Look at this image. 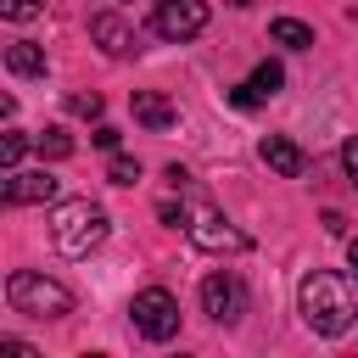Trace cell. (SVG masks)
<instances>
[{"mask_svg":"<svg viewBox=\"0 0 358 358\" xmlns=\"http://www.w3.org/2000/svg\"><path fill=\"white\" fill-rule=\"evenodd\" d=\"M185 235H190L201 252H246V246H252L218 207H190V213H185Z\"/></svg>","mask_w":358,"mask_h":358,"instance_id":"obj_5","label":"cell"},{"mask_svg":"<svg viewBox=\"0 0 358 358\" xmlns=\"http://www.w3.org/2000/svg\"><path fill=\"white\" fill-rule=\"evenodd\" d=\"M106 207H95V201H62L56 213H50V241H56V252L62 257H90L101 241H106Z\"/></svg>","mask_w":358,"mask_h":358,"instance_id":"obj_2","label":"cell"},{"mask_svg":"<svg viewBox=\"0 0 358 358\" xmlns=\"http://www.w3.org/2000/svg\"><path fill=\"white\" fill-rule=\"evenodd\" d=\"M151 28H157L162 39H173V45L196 39V34L207 28V0H157V11H151Z\"/></svg>","mask_w":358,"mask_h":358,"instance_id":"obj_6","label":"cell"},{"mask_svg":"<svg viewBox=\"0 0 358 358\" xmlns=\"http://www.w3.org/2000/svg\"><path fill=\"white\" fill-rule=\"evenodd\" d=\"M341 168H347V179L358 185V134H352V140L341 145Z\"/></svg>","mask_w":358,"mask_h":358,"instance_id":"obj_20","label":"cell"},{"mask_svg":"<svg viewBox=\"0 0 358 358\" xmlns=\"http://www.w3.org/2000/svg\"><path fill=\"white\" fill-rule=\"evenodd\" d=\"M90 39H95L106 56H129V50H134V28H129L117 11H95V17H90Z\"/></svg>","mask_w":358,"mask_h":358,"instance_id":"obj_10","label":"cell"},{"mask_svg":"<svg viewBox=\"0 0 358 358\" xmlns=\"http://www.w3.org/2000/svg\"><path fill=\"white\" fill-rule=\"evenodd\" d=\"M280 84H285V67H280V62H257V73H252V90L268 101V95H280Z\"/></svg>","mask_w":358,"mask_h":358,"instance_id":"obj_15","label":"cell"},{"mask_svg":"<svg viewBox=\"0 0 358 358\" xmlns=\"http://www.w3.org/2000/svg\"><path fill=\"white\" fill-rule=\"evenodd\" d=\"M73 112L78 117H101V95H73Z\"/></svg>","mask_w":358,"mask_h":358,"instance_id":"obj_21","label":"cell"},{"mask_svg":"<svg viewBox=\"0 0 358 358\" xmlns=\"http://www.w3.org/2000/svg\"><path fill=\"white\" fill-rule=\"evenodd\" d=\"M0 352H6V358H34V347H22V341H11V336L0 341Z\"/></svg>","mask_w":358,"mask_h":358,"instance_id":"obj_23","label":"cell"},{"mask_svg":"<svg viewBox=\"0 0 358 358\" xmlns=\"http://www.w3.org/2000/svg\"><path fill=\"white\" fill-rule=\"evenodd\" d=\"M201 313L213 319V324H235L241 313H246V285L235 280V274H207L201 280Z\"/></svg>","mask_w":358,"mask_h":358,"instance_id":"obj_7","label":"cell"},{"mask_svg":"<svg viewBox=\"0 0 358 358\" xmlns=\"http://www.w3.org/2000/svg\"><path fill=\"white\" fill-rule=\"evenodd\" d=\"M129 319H134V330H140L145 341H173V336H179V302H173V291H162V285H145V291L129 302Z\"/></svg>","mask_w":358,"mask_h":358,"instance_id":"obj_4","label":"cell"},{"mask_svg":"<svg viewBox=\"0 0 358 358\" xmlns=\"http://www.w3.org/2000/svg\"><path fill=\"white\" fill-rule=\"evenodd\" d=\"M6 67H11L17 78H45V50H39L34 39H11V45H6Z\"/></svg>","mask_w":358,"mask_h":358,"instance_id":"obj_12","label":"cell"},{"mask_svg":"<svg viewBox=\"0 0 358 358\" xmlns=\"http://www.w3.org/2000/svg\"><path fill=\"white\" fill-rule=\"evenodd\" d=\"M129 112H134V123H145V129H173V123H179V106H173L162 90H134V95H129Z\"/></svg>","mask_w":358,"mask_h":358,"instance_id":"obj_11","label":"cell"},{"mask_svg":"<svg viewBox=\"0 0 358 358\" xmlns=\"http://www.w3.org/2000/svg\"><path fill=\"white\" fill-rule=\"evenodd\" d=\"M229 6H252V0H229Z\"/></svg>","mask_w":358,"mask_h":358,"instance_id":"obj_25","label":"cell"},{"mask_svg":"<svg viewBox=\"0 0 358 358\" xmlns=\"http://www.w3.org/2000/svg\"><path fill=\"white\" fill-rule=\"evenodd\" d=\"M6 302L17 313H28V319H62V313H73V291L62 280H45L39 268H17L6 280Z\"/></svg>","mask_w":358,"mask_h":358,"instance_id":"obj_3","label":"cell"},{"mask_svg":"<svg viewBox=\"0 0 358 358\" xmlns=\"http://www.w3.org/2000/svg\"><path fill=\"white\" fill-rule=\"evenodd\" d=\"M296 308H302L313 336H347L352 319H358V285L336 268H313L296 285Z\"/></svg>","mask_w":358,"mask_h":358,"instance_id":"obj_1","label":"cell"},{"mask_svg":"<svg viewBox=\"0 0 358 358\" xmlns=\"http://www.w3.org/2000/svg\"><path fill=\"white\" fill-rule=\"evenodd\" d=\"M34 145H39V157H50V162L73 157V134H67V129H39V134H34Z\"/></svg>","mask_w":358,"mask_h":358,"instance_id":"obj_14","label":"cell"},{"mask_svg":"<svg viewBox=\"0 0 358 358\" xmlns=\"http://www.w3.org/2000/svg\"><path fill=\"white\" fill-rule=\"evenodd\" d=\"M229 101H235L241 112H252V106H263V95L252 90V78H246V84H235V90H229Z\"/></svg>","mask_w":358,"mask_h":358,"instance_id":"obj_19","label":"cell"},{"mask_svg":"<svg viewBox=\"0 0 358 358\" xmlns=\"http://www.w3.org/2000/svg\"><path fill=\"white\" fill-rule=\"evenodd\" d=\"M22 151H28V140H22V134H17V129H11V134H6V140H0V168H6V173H11V168H17V162H22Z\"/></svg>","mask_w":358,"mask_h":358,"instance_id":"obj_16","label":"cell"},{"mask_svg":"<svg viewBox=\"0 0 358 358\" xmlns=\"http://www.w3.org/2000/svg\"><path fill=\"white\" fill-rule=\"evenodd\" d=\"M347 257H352V274H358V235L347 241Z\"/></svg>","mask_w":358,"mask_h":358,"instance_id":"obj_24","label":"cell"},{"mask_svg":"<svg viewBox=\"0 0 358 358\" xmlns=\"http://www.w3.org/2000/svg\"><path fill=\"white\" fill-rule=\"evenodd\" d=\"M257 157H263V162H268L280 179H302V173H308V157H302V145H296V140H285V134H263Z\"/></svg>","mask_w":358,"mask_h":358,"instance_id":"obj_9","label":"cell"},{"mask_svg":"<svg viewBox=\"0 0 358 358\" xmlns=\"http://www.w3.org/2000/svg\"><path fill=\"white\" fill-rule=\"evenodd\" d=\"M268 39L285 45V50H308V45H313V28L296 22V17H274V22H268Z\"/></svg>","mask_w":358,"mask_h":358,"instance_id":"obj_13","label":"cell"},{"mask_svg":"<svg viewBox=\"0 0 358 358\" xmlns=\"http://www.w3.org/2000/svg\"><path fill=\"white\" fill-rule=\"evenodd\" d=\"M34 201H56V179L45 168H11L6 173V207H34Z\"/></svg>","mask_w":358,"mask_h":358,"instance_id":"obj_8","label":"cell"},{"mask_svg":"<svg viewBox=\"0 0 358 358\" xmlns=\"http://www.w3.org/2000/svg\"><path fill=\"white\" fill-rule=\"evenodd\" d=\"M0 11H6L11 22H28V17H39V11H45V0H0Z\"/></svg>","mask_w":358,"mask_h":358,"instance_id":"obj_18","label":"cell"},{"mask_svg":"<svg viewBox=\"0 0 358 358\" xmlns=\"http://www.w3.org/2000/svg\"><path fill=\"white\" fill-rule=\"evenodd\" d=\"M106 179H112V185H134V179H140V162H134V157H112V162H106Z\"/></svg>","mask_w":358,"mask_h":358,"instance_id":"obj_17","label":"cell"},{"mask_svg":"<svg viewBox=\"0 0 358 358\" xmlns=\"http://www.w3.org/2000/svg\"><path fill=\"white\" fill-rule=\"evenodd\" d=\"M90 140H95V145H101V151H117V129H112V123H101V129H95V134H90Z\"/></svg>","mask_w":358,"mask_h":358,"instance_id":"obj_22","label":"cell"}]
</instances>
